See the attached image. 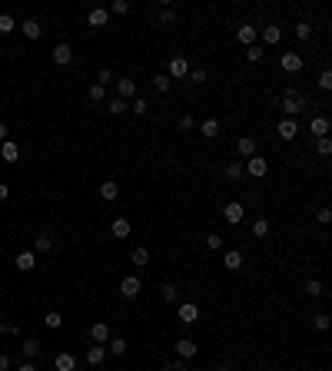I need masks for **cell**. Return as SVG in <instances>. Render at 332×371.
<instances>
[{"mask_svg": "<svg viewBox=\"0 0 332 371\" xmlns=\"http://www.w3.org/2000/svg\"><path fill=\"white\" fill-rule=\"evenodd\" d=\"M7 368H10V358L4 355V351H0V371H7Z\"/></svg>", "mask_w": 332, "mask_h": 371, "instance_id": "53", "label": "cell"}, {"mask_svg": "<svg viewBox=\"0 0 332 371\" xmlns=\"http://www.w3.org/2000/svg\"><path fill=\"white\" fill-rule=\"evenodd\" d=\"M186 73H190V60H186L183 53L173 56V60H170V73H166V77H170V80H186Z\"/></svg>", "mask_w": 332, "mask_h": 371, "instance_id": "3", "label": "cell"}, {"mask_svg": "<svg viewBox=\"0 0 332 371\" xmlns=\"http://www.w3.org/2000/svg\"><path fill=\"white\" fill-rule=\"evenodd\" d=\"M243 216H246V206H243V203H229V206H223V219H226L229 225H239Z\"/></svg>", "mask_w": 332, "mask_h": 371, "instance_id": "4", "label": "cell"}, {"mask_svg": "<svg viewBox=\"0 0 332 371\" xmlns=\"http://www.w3.org/2000/svg\"><path fill=\"white\" fill-rule=\"evenodd\" d=\"M20 30H23V37H27V40H40V33H43V27L37 20H23Z\"/></svg>", "mask_w": 332, "mask_h": 371, "instance_id": "17", "label": "cell"}, {"mask_svg": "<svg viewBox=\"0 0 332 371\" xmlns=\"http://www.w3.org/2000/svg\"><path fill=\"white\" fill-rule=\"evenodd\" d=\"M193 126H196L193 116H190V113H183V116H179V129H193Z\"/></svg>", "mask_w": 332, "mask_h": 371, "instance_id": "47", "label": "cell"}, {"mask_svg": "<svg viewBox=\"0 0 332 371\" xmlns=\"http://www.w3.org/2000/svg\"><path fill=\"white\" fill-rule=\"evenodd\" d=\"M17 30V20L10 14H0V33H14Z\"/></svg>", "mask_w": 332, "mask_h": 371, "instance_id": "33", "label": "cell"}, {"mask_svg": "<svg viewBox=\"0 0 332 371\" xmlns=\"http://www.w3.org/2000/svg\"><path fill=\"white\" fill-rule=\"evenodd\" d=\"M53 364H57V371H77V358H73L70 351H60V355L53 358Z\"/></svg>", "mask_w": 332, "mask_h": 371, "instance_id": "11", "label": "cell"}, {"mask_svg": "<svg viewBox=\"0 0 332 371\" xmlns=\"http://www.w3.org/2000/svg\"><path fill=\"white\" fill-rule=\"evenodd\" d=\"M34 245H37V252H50V249H53V239H50V232H40Z\"/></svg>", "mask_w": 332, "mask_h": 371, "instance_id": "30", "label": "cell"}, {"mask_svg": "<svg viewBox=\"0 0 332 371\" xmlns=\"http://www.w3.org/2000/svg\"><path fill=\"white\" fill-rule=\"evenodd\" d=\"M309 133L316 136V140H322V136L329 133V116H316V119L309 123Z\"/></svg>", "mask_w": 332, "mask_h": 371, "instance_id": "13", "label": "cell"}, {"mask_svg": "<svg viewBox=\"0 0 332 371\" xmlns=\"http://www.w3.org/2000/svg\"><path fill=\"white\" fill-rule=\"evenodd\" d=\"M303 110H306V96H303L299 90H286V93H283V113L292 119L296 113H303Z\"/></svg>", "mask_w": 332, "mask_h": 371, "instance_id": "1", "label": "cell"}, {"mask_svg": "<svg viewBox=\"0 0 332 371\" xmlns=\"http://www.w3.org/2000/svg\"><path fill=\"white\" fill-rule=\"evenodd\" d=\"M130 259H133V265H149V252H146V249H133V255H130Z\"/></svg>", "mask_w": 332, "mask_h": 371, "instance_id": "36", "label": "cell"}, {"mask_svg": "<svg viewBox=\"0 0 332 371\" xmlns=\"http://www.w3.org/2000/svg\"><path fill=\"white\" fill-rule=\"evenodd\" d=\"M34 265H37L34 252H20V255H17V268H20V272H30Z\"/></svg>", "mask_w": 332, "mask_h": 371, "instance_id": "27", "label": "cell"}, {"mask_svg": "<svg viewBox=\"0 0 332 371\" xmlns=\"http://www.w3.org/2000/svg\"><path fill=\"white\" fill-rule=\"evenodd\" d=\"M103 358H106L103 345H90V348H86V364H93V368H97V364H103Z\"/></svg>", "mask_w": 332, "mask_h": 371, "instance_id": "14", "label": "cell"}, {"mask_svg": "<svg viewBox=\"0 0 332 371\" xmlns=\"http://www.w3.org/2000/svg\"><path fill=\"white\" fill-rule=\"evenodd\" d=\"M262 40H266V43H279V40H283L279 23H266V27H262Z\"/></svg>", "mask_w": 332, "mask_h": 371, "instance_id": "19", "label": "cell"}, {"mask_svg": "<svg viewBox=\"0 0 332 371\" xmlns=\"http://www.w3.org/2000/svg\"><path fill=\"white\" fill-rule=\"evenodd\" d=\"M116 196H120V189H116V182H103V186H100V199H106V203H113Z\"/></svg>", "mask_w": 332, "mask_h": 371, "instance_id": "26", "label": "cell"}, {"mask_svg": "<svg viewBox=\"0 0 332 371\" xmlns=\"http://www.w3.org/2000/svg\"><path fill=\"white\" fill-rule=\"evenodd\" d=\"M20 371H37V364H30V361H23V364H20Z\"/></svg>", "mask_w": 332, "mask_h": 371, "instance_id": "56", "label": "cell"}, {"mask_svg": "<svg viewBox=\"0 0 332 371\" xmlns=\"http://www.w3.org/2000/svg\"><path fill=\"white\" fill-rule=\"evenodd\" d=\"M7 140V123H0V143Z\"/></svg>", "mask_w": 332, "mask_h": 371, "instance_id": "55", "label": "cell"}, {"mask_svg": "<svg viewBox=\"0 0 332 371\" xmlns=\"http://www.w3.org/2000/svg\"><path fill=\"white\" fill-rule=\"evenodd\" d=\"M97 80H100V86H106V83H110V80H113V73H110V70H106V66H103V70L97 73Z\"/></svg>", "mask_w": 332, "mask_h": 371, "instance_id": "48", "label": "cell"}, {"mask_svg": "<svg viewBox=\"0 0 332 371\" xmlns=\"http://www.w3.org/2000/svg\"><path fill=\"white\" fill-rule=\"evenodd\" d=\"M196 318H199V305H196V301H179V322L193 325Z\"/></svg>", "mask_w": 332, "mask_h": 371, "instance_id": "5", "label": "cell"}, {"mask_svg": "<svg viewBox=\"0 0 332 371\" xmlns=\"http://www.w3.org/2000/svg\"><path fill=\"white\" fill-rule=\"evenodd\" d=\"M90 338H93L97 345H106L110 338H113V335H110V325H106V322H97V325L90 328Z\"/></svg>", "mask_w": 332, "mask_h": 371, "instance_id": "10", "label": "cell"}, {"mask_svg": "<svg viewBox=\"0 0 332 371\" xmlns=\"http://www.w3.org/2000/svg\"><path fill=\"white\" fill-rule=\"evenodd\" d=\"M130 110H133V113H136V116H146V110H149V103H146V99H143V96H136V99H133V106H130Z\"/></svg>", "mask_w": 332, "mask_h": 371, "instance_id": "38", "label": "cell"}, {"mask_svg": "<svg viewBox=\"0 0 332 371\" xmlns=\"http://www.w3.org/2000/svg\"><path fill=\"white\" fill-rule=\"evenodd\" d=\"M279 66H283L286 73H299V70H303V56H299V53H283V56H279Z\"/></svg>", "mask_w": 332, "mask_h": 371, "instance_id": "7", "label": "cell"}, {"mask_svg": "<svg viewBox=\"0 0 332 371\" xmlns=\"http://www.w3.org/2000/svg\"><path fill=\"white\" fill-rule=\"evenodd\" d=\"M316 328H319V331L329 328V315H325V312H322V315H316Z\"/></svg>", "mask_w": 332, "mask_h": 371, "instance_id": "49", "label": "cell"}, {"mask_svg": "<svg viewBox=\"0 0 332 371\" xmlns=\"http://www.w3.org/2000/svg\"><path fill=\"white\" fill-rule=\"evenodd\" d=\"M110 10H113V14H127L130 4H127V0H113V7H110Z\"/></svg>", "mask_w": 332, "mask_h": 371, "instance_id": "46", "label": "cell"}, {"mask_svg": "<svg viewBox=\"0 0 332 371\" xmlns=\"http://www.w3.org/2000/svg\"><path fill=\"white\" fill-rule=\"evenodd\" d=\"M140 279H136V275H127V279L120 282V295L123 298H136V295H140Z\"/></svg>", "mask_w": 332, "mask_h": 371, "instance_id": "6", "label": "cell"}, {"mask_svg": "<svg viewBox=\"0 0 332 371\" xmlns=\"http://www.w3.org/2000/svg\"><path fill=\"white\" fill-rule=\"evenodd\" d=\"M246 60H249V63H259V60H262V50L259 47H246Z\"/></svg>", "mask_w": 332, "mask_h": 371, "instance_id": "42", "label": "cell"}, {"mask_svg": "<svg viewBox=\"0 0 332 371\" xmlns=\"http://www.w3.org/2000/svg\"><path fill=\"white\" fill-rule=\"evenodd\" d=\"M243 176H246V169H243V162H229V166H226V179L239 182Z\"/></svg>", "mask_w": 332, "mask_h": 371, "instance_id": "28", "label": "cell"}, {"mask_svg": "<svg viewBox=\"0 0 332 371\" xmlns=\"http://www.w3.org/2000/svg\"><path fill=\"white\" fill-rule=\"evenodd\" d=\"M216 371H229V368H216Z\"/></svg>", "mask_w": 332, "mask_h": 371, "instance_id": "57", "label": "cell"}, {"mask_svg": "<svg viewBox=\"0 0 332 371\" xmlns=\"http://www.w3.org/2000/svg\"><path fill=\"white\" fill-rule=\"evenodd\" d=\"M116 96H120V99H136V83L130 77L116 80Z\"/></svg>", "mask_w": 332, "mask_h": 371, "instance_id": "8", "label": "cell"}, {"mask_svg": "<svg viewBox=\"0 0 332 371\" xmlns=\"http://www.w3.org/2000/svg\"><path fill=\"white\" fill-rule=\"evenodd\" d=\"M160 292H163V298L170 301V305H179V288L173 285V282H166V285H163Z\"/></svg>", "mask_w": 332, "mask_h": 371, "instance_id": "25", "label": "cell"}, {"mask_svg": "<svg viewBox=\"0 0 332 371\" xmlns=\"http://www.w3.org/2000/svg\"><path fill=\"white\" fill-rule=\"evenodd\" d=\"M173 20H176V14H173V10L166 7V10H163V14H160V23H173Z\"/></svg>", "mask_w": 332, "mask_h": 371, "instance_id": "51", "label": "cell"}, {"mask_svg": "<svg viewBox=\"0 0 332 371\" xmlns=\"http://www.w3.org/2000/svg\"><path fill=\"white\" fill-rule=\"evenodd\" d=\"M110 232H113V239H130V222L127 219H113Z\"/></svg>", "mask_w": 332, "mask_h": 371, "instance_id": "24", "label": "cell"}, {"mask_svg": "<svg viewBox=\"0 0 332 371\" xmlns=\"http://www.w3.org/2000/svg\"><path fill=\"white\" fill-rule=\"evenodd\" d=\"M90 27H106V20H110V10H103V7H97V10H90Z\"/></svg>", "mask_w": 332, "mask_h": 371, "instance_id": "20", "label": "cell"}, {"mask_svg": "<svg viewBox=\"0 0 332 371\" xmlns=\"http://www.w3.org/2000/svg\"><path fill=\"white\" fill-rule=\"evenodd\" d=\"M316 153H319V156H329V153H332V143H329V136L316 140Z\"/></svg>", "mask_w": 332, "mask_h": 371, "instance_id": "40", "label": "cell"}, {"mask_svg": "<svg viewBox=\"0 0 332 371\" xmlns=\"http://www.w3.org/2000/svg\"><path fill=\"white\" fill-rule=\"evenodd\" d=\"M253 235L256 239H266L269 235V219H262V216L256 219V222H253Z\"/></svg>", "mask_w": 332, "mask_h": 371, "instance_id": "29", "label": "cell"}, {"mask_svg": "<svg viewBox=\"0 0 332 371\" xmlns=\"http://www.w3.org/2000/svg\"><path fill=\"white\" fill-rule=\"evenodd\" d=\"M296 37H299V40H309V37H312V27H309L306 20H299V23H296Z\"/></svg>", "mask_w": 332, "mask_h": 371, "instance_id": "39", "label": "cell"}, {"mask_svg": "<svg viewBox=\"0 0 332 371\" xmlns=\"http://www.w3.org/2000/svg\"><path fill=\"white\" fill-rule=\"evenodd\" d=\"M236 149H239V156H246V159H249V156H256V140H253V136H243V140L236 143Z\"/></svg>", "mask_w": 332, "mask_h": 371, "instance_id": "23", "label": "cell"}, {"mask_svg": "<svg viewBox=\"0 0 332 371\" xmlns=\"http://www.w3.org/2000/svg\"><path fill=\"white\" fill-rule=\"evenodd\" d=\"M163 371H190L183 361H170V364H163Z\"/></svg>", "mask_w": 332, "mask_h": 371, "instance_id": "50", "label": "cell"}, {"mask_svg": "<svg viewBox=\"0 0 332 371\" xmlns=\"http://www.w3.org/2000/svg\"><path fill=\"white\" fill-rule=\"evenodd\" d=\"M53 60H57L60 66H67V63L73 60V50L67 47V43H57V47H53Z\"/></svg>", "mask_w": 332, "mask_h": 371, "instance_id": "15", "label": "cell"}, {"mask_svg": "<svg viewBox=\"0 0 332 371\" xmlns=\"http://www.w3.org/2000/svg\"><path fill=\"white\" fill-rule=\"evenodd\" d=\"M306 292H309L312 298H319V295H322V282H316V279H312L309 285H306Z\"/></svg>", "mask_w": 332, "mask_h": 371, "instance_id": "44", "label": "cell"}, {"mask_svg": "<svg viewBox=\"0 0 332 371\" xmlns=\"http://www.w3.org/2000/svg\"><path fill=\"white\" fill-rule=\"evenodd\" d=\"M276 133L283 136V140H296V136H299V126H296V119L283 116V123H279V126H276Z\"/></svg>", "mask_w": 332, "mask_h": 371, "instance_id": "9", "label": "cell"}, {"mask_svg": "<svg viewBox=\"0 0 332 371\" xmlns=\"http://www.w3.org/2000/svg\"><path fill=\"white\" fill-rule=\"evenodd\" d=\"M289 371H299V368H289Z\"/></svg>", "mask_w": 332, "mask_h": 371, "instance_id": "58", "label": "cell"}, {"mask_svg": "<svg viewBox=\"0 0 332 371\" xmlns=\"http://www.w3.org/2000/svg\"><path fill=\"white\" fill-rule=\"evenodd\" d=\"M199 133L206 136V140H213V136H219V119H203V123H199Z\"/></svg>", "mask_w": 332, "mask_h": 371, "instance_id": "21", "label": "cell"}, {"mask_svg": "<svg viewBox=\"0 0 332 371\" xmlns=\"http://www.w3.org/2000/svg\"><path fill=\"white\" fill-rule=\"evenodd\" d=\"M110 351H113V355H127V338H110Z\"/></svg>", "mask_w": 332, "mask_h": 371, "instance_id": "37", "label": "cell"}, {"mask_svg": "<svg viewBox=\"0 0 332 371\" xmlns=\"http://www.w3.org/2000/svg\"><path fill=\"white\" fill-rule=\"evenodd\" d=\"M243 169H246V173L253 176V179H262V176L269 173V162L262 159L259 153H256V156H249V159H246V166H243Z\"/></svg>", "mask_w": 332, "mask_h": 371, "instance_id": "2", "label": "cell"}, {"mask_svg": "<svg viewBox=\"0 0 332 371\" xmlns=\"http://www.w3.org/2000/svg\"><path fill=\"white\" fill-rule=\"evenodd\" d=\"M319 86H322V90H332V70H322V73H319Z\"/></svg>", "mask_w": 332, "mask_h": 371, "instance_id": "43", "label": "cell"}, {"mask_svg": "<svg viewBox=\"0 0 332 371\" xmlns=\"http://www.w3.org/2000/svg\"><path fill=\"white\" fill-rule=\"evenodd\" d=\"M86 96H90V99H93V103H103V99H106V86H100V83H93V86H90V93H86Z\"/></svg>", "mask_w": 332, "mask_h": 371, "instance_id": "35", "label": "cell"}, {"mask_svg": "<svg viewBox=\"0 0 332 371\" xmlns=\"http://www.w3.org/2000/svg\"><path fill=\"white\" fill-rule=\"evenodd\" d=\"M186 77H190L193 83H206V70H190Z\"/></svg>", "mask_w": 332, "mask_h": 371, "instance_id": "45", "label": "cell"}, {"mask_svg": "<svg viewBox=\"0 0 332 371\" xmlns=\"http://www.w3.org/2000/svg\"><path fill=\"white\" fill-rule=\"evenodd\" d=\"M64 325V315L60 312H47V328H60Z\"/></svg>", "mask_w": 332, "mask_h": 371, "instance_id": "41", "label": "cell"}, {"mask_svg": "<svg viewBox=\"0 0 332 371\" xmlns=\"http://www.w3.org/2000/svg\"><path fill=\"white\" fill-rule=\"evenodd\" d=\"M0 156H4L7 162H17V156H20V146H17V143H10V140H4V143H0Z\"/></svg>", "mask_w": 332, "mask_h": 371, "instance_id": "16", "label": "cell"}, {"mask_svg": "<svg viewBox=\"0 0 332 371\" xmlns=\"http://www.w3.org/2000/svg\"><path fill=\"white\" fill-rule=\"evenodd\" d=\"M206 245H209V249H223V239L219 235H206Z\"/></svg>", "mask_w": 332, "mask_h": 371, "instance_id": "52", "label": "cell"}, {"mask_svg": "<svg viewBox=\"0 0 332 371\" xmlns=\"http://www.w3.org/2000/svg\"><path fill=\"white\" fill-rule=\"evenodd\" d=\"M223 265H226L229 272H236V268H243V255L236 252V249H229V252L223 255Z\"/></svg>", "mask_w": 332, "mask_h": 371, "instance_id": "22", "label": "cell"}, {"mask_svg": "<svg viewBox=\"0 0 332 371\" xmlns=\"http://www.w3.org/2000/svg\"><path fill=\"white\" fill-rule=\"evenodd\" d=\"M106 110L113 113V116H123V113H127V99H120V96H113V99H110V103H106Z\"/></svg>", "mask_w": 332, "mask_h": 371, "instance_id": "31", "label": "cell"}, {"mask_svg": "<svg viewBox=\"0 0 332 371\" xmlns=\"http://www.w3.org/2000/svg\"><path fill=\"white\" fill-rule=\"evenodd\" d=\"M236 37H239V43H246V47H256V27H249V23H239V30H236Z\"/></svg>", "mask_w": 332, "mask_h": 371, "instance_id": "12", "label": "cell"}, {"mask_svg": "<svg viewBox=\"0 0 332 371\" xmlns=\"http://www.w3.org/2000/svg\"><path fill=\"white\" fill-rule=\"evenodd\" d=\"M176 355L179 358H193L196 355V342H193V338H179L176 342Z\"/></svg>", "mask_w": 332, "mask_h": 371, "instance_id": "18", "label": "cell"}, {"mask_svg": "<svg viewBox=\"0 0 332 371\" xmlns=\"http://www.w3.org/2000/svg\"><path fill=\"white\" fill-rule=\"evenodd\" d=\"M20 348H23V355H27V358H37V355H40V342H34V338H27Z\"/></svg>", "mask_w": 332, "mask_h": 371, "instance_id": "34", "label": "cell"}, {"mask_svg": "<svg viewBox=\"0 0 332 371\" xmlns=\"http://www.w3.org/2000/svg\"><path fill=\"white\" fill-rule=\"evenodd\" d=\"M10 196V189H7V186H4V182H0V203H4V199H7Z\"/></svg>", "mask_w": 332, "mask_h": 371, "instance_id": "54", "label": "cell"}, {"mask_svg": "<svg viewBox=\"0 0 332 371\" xmlns=\"http://www.w3.org/2000/svg\"><path fill=\"white\" fill-rule=\"evenodd\" d=\"M153 86H156V93H170V86H173V80L166 77V73H160V77H153Z\"/></svg>", "mask_w": 332, "mask_h": 371, "instance_id": "32", "label": "cell"}]
</instances>
